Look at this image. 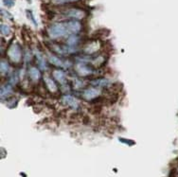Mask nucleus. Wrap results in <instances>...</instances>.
<instances>
[{
	"label": "nucleus",
	"mask_w": 178,
	"mask_h": 177,
	"mask_svg": "<svg viewBox=\"0 0 178 177\" xmlns=\"http://www.w3.org/2000/svg\"><path fill=\"white\" fill-rule=\"evenodd\" d=\"M47 35L50 39L56 40L59 38H63L65 36H69L67 25L64 22H56L51 24L47 28Z\"/></svg>",
	"instance_id": "nucleus-1"
},
{
	"label": "nucleus",
	"mask_w": 178,
	"mask_h": 177,
	"mask_svg": "<svg viewBox=\"0 0 178 177\" xmlns=\"http://www.w3.org/2000/svg\"><path fill=\"white\" fill-rule=\"evenodd\" d=\"M7 54L13 64H19L22 61V47L18 43L12 44L8 48Z\"/></svg>",
	"instance_id": "nucleus-2"
},
{
	"label": "nucleus",
	"mask_w": 178,
	"mask_h": 177,
	"mask_svg": "<svg viewBox=\"0 0 178 177\" xmlns=\"http://www.w3.org/2000/svg\"><path fill=\"white\" fill-rule=\"evenodd\" d=\"M63 14L68 20H82L85 18L86 13L79 8H69L63 12Z\"/></svg>",
	"instance_id": "nucleus-3"
},
{
	"label": "nucleus",
	"mask_w": 178,
	"mask_h": 177,
	"mask_svg": "<svg viewBox=\"0 0 178 177\" xmlns=\"http://www.w3.org/2000/svg\"><path fill=\"white\" fill-rule=\"evenodd\" d=\"M60 100H61V103L63 105L72 109L73 111H77L81 106L80 100L76 97H74L72 95H69V94H66V95L62 96Z\"/></svg>",
	"instance_id": "nucleus-4"
},
{
	"label": "nucleus",
	"mask_w": 178,
	"mask_h": 177,
	"mask_svg": "<svg viewBox=\"0 0 178 177\" xmlns=\"http://www.w3.org/2000/svg\"><path fill=\"white\" fill-rule=\"evenodd\" d=\"M74 70L76 74L80 77H88L90 75L96 74V70H94L91 67H89L85 63H77L74 66Z\"/></svg>",
	"instance_id": "nucleus-5"
},
{
	"label": "nucleus",
	"mask_w": 178,
	"mask_h": 177,
	"mask_svg": "<svg viewBox=\"0 0 178 177\" xmlns=\"http://www.w3.org/2000/svg\"><path fill=\"white\" fill-rule=\"evenodd\" d=\"M101 95V89L91 86L84 90L82 96L83 99L86 101H94Z\"/></svg>",
	"instance_id": "nucleus-6"
},
{
	"label": "nucleus",
	"mask_w": 178,
	"mask_h": 177,
	"mask_svg": "<svg viewBox=\"0 0 178 177\" xmlns=\"http://www.w3.org/2000/svg\"><path fill=\"white\" fill-rule=\"evenodd\" d=\"M65 23L67 25L69 35L79 34L83 29V25L78 20H67V21H65Z\"/></svg>",
	"instance_id": "nucleus-7"
},
{
	"label": "nucleus",
	"mask_w": 178,
	"mask_h": 177,
	"mask_svg": "<svg viewBox=\"0 0 178 177\" xmlns=\"http://www.w3.org/2000/svg\"><path fill=\"white\" fill-rule=\"evenodd\" d=\"M44 83H45V86L46 88V90L52 94L54 93H57L58 92V86L54 81V79H52V77L48 76V75H45L44 76Z\"/></svg>",
	"instance_id": "nucleus-8"
},
{
	"label": "nucleus",
	"mask_w": 178,
	"mask_h": 177,
	"mask_svg": "<svg viewBox=\"0 0 178 177\" xmlns=\"http://www.w3.org/2000/svg\"><path fill=\"white\" fill-rule=\"evenodd\" d=\"M52 76H53V79H54L55 81H57L62 86L67 84V74H66L65 71H63L62 69H55V70H53Z\"/></svg>",
	"instance_id": "nucleus-9"
},
{
	"label": "nucleus",
	"mask_w": 178,
	"mask_h": 177,
	"mask_svg": "<svg viewBox=\"0 0 178 177\" xmlns=\"http://www.w3.org/2000/svg\"><path fill=\"white\" fill-rule=\"evenodd\" d=\"M90 85L100 88V89H105L111 86V82L110 80L106 79V78H98L95 80H92L90 82Z\"/></svg>",
	"instance_id": "nucleus-10"
},
{
	"label": "nucleus",
	"mask_w": 178,
	"mask_h": 177,
	"mask_svg": "<svg viewBox=\"0 0 178 177\" xmlns=\"http://www.w3.org/2000/svg\"><path fill=\"white\" fill-rule=\"evenodd\" d=\"M28 75H29L30 80L32 83H38V82L40 81L41 77H42L40 68H37L36 67H30L29 68Z\"/></svg>",
	"instance_id": "nucleus-11"
},
{
	"label": "nucleus",
	"mask_w": 178,
	"mask_h": 177,
	"mask_svg": "<svg viewBox=\"0 0 178 177\" xmlns=\"http://www.w3.org/2000/svg\"><path fill=\"white\" fill-rule=\"evenodd\" d=\"M35 55H36V62H37L39 68L42 70H46V58H45L44 54L37 49L35 51Z\"/></svg>",
	"instance_id": "nucleus-12"
},
{
	"label": "nucleus",
	"mask_w": 178,
	"mask_h": 177,
	"mask_svg": "<svg viewBox=\"0 0 178 177\" xmlns=\"http://www.w3.org/2000/svg\"><path fill=\"white\" fill-rule=\"evenodd\" d=\"M48 61L49 63L56 67H65V62L63 60H61L60 58L55 56V55H52V54H49L48 55Z\"/></svg>",
	"instance_id": "nucleus-13"
},
{
	"label": "nucleus",
	"mask_w": 178,
	"mask_h": 177,
	"mask_svg": "<svg viewBox=\"0 0 178 177\" xmlns=\"http://www.w3.org/2000/svg\"><path fill=\"white\" fill-rule=\"evenodd\" d=\"M13 93V86L10 84V83H7L6 84H2L1 85V99H4L5 98H9L11 97Z\"/></svg>",
	"instance_id": "nucleus-14"
},
{
	"label": "nucleus",
	"mask_w": 178,
	"mask_h": 177,
	"mask_svg": "<svg viewBox=\"0 0 178 177\" xmlns=\"http://www.w3.org/2000/svg\"><path fill=\"white\" fill-rule=\"evenodd\" d=\"M81 41V38L78 34H73V35H69L67 36V45L68 46H71V47H75L76 46L79 45Z\"/></svg>",
	"instance_id": "nucleus-15"
},
{
	"label": "nucleus",
	"mask_w": 178,
	"mask_h": 177,
	"mask_svg": "<svg viewBox=\"0 0 178 177\" xmlns=\"http://www.w3.org/2000/svg\"><path fill=\"white\" fill-rule=\"evenodd\" d=\"M99 49V46H98V43L97 42H93V43H90V44H86L84 50V52L87 54V55H92L94 54L95 52H97Z\"/></svg>",
	"instance_id": "nucleus-16"
},
{
	"label": "nucleus",
	"mask_w": 178,
	"mask_h": 177,
	"mask_svg": "<svg viewBox=\"0 0 178 177\" xmlns=\"http://www.w3.org/2000/svg\"><path fill=\"white\" fill-rule=\"evenodd\" d=\"M106 60V57L104 55H98L95 58H92L90 60V63L93 67H100L105 63Z\"/></svg>",
	"instance_id": "nucleus-17"
},
{
	"label": "nucleus",
	"mask_w": 178,
	"mask_h": 177,
	"mask_svg": "<svg viewBox=\"0 0 178 177\" xmlns=\"http://www.w3.org/2000/svg\"><path fill=\"white\" fill-rule=\"evenodd\" d=\"M9 70H10L9 63L6 60H4V59H2L1 63H0V72H1L2 75H7Z\"/></svg>",
	"instance_id": "nucleus-18"
},
{
	"label": "nucleus",
	"mask_w": 178,
	"mask_h": 177,
	"mask_svg": "<svg viewBox=\"0 0 178 177\" xmlns=\"http://www.w3.org/2000/svg\"><path fill=\"white\" fill-rule=\"evenodd\" d=\"M0 30H1V34L3 36H9L12 33V29L9 25L1 23V27H0Z\"/></svg>",
	"instance_id": "nucleus-19"
},
{
	"label": "nucleus",
	"mask_w": 178,
	"mask_h": 177,
	"mask_svg": "<svg viewBox=\"0 0 178 177\" xmlns=\"http://www.w3.org/2000/svg\"><path fill=\"white\" fill-rule=\"evenodd\" d=\"M52 4L54 5H66V4H70V3H75L78 2L79 0H50Z\"/></svg>",
	"instance_id": "nucleus-20"
},
{
	"label": "nucleus",
	"mask_w": 178,
	"mask_h": 177,
	"mask_svg": "<svg viewBox=\"0 0 178 177\" xmlns=\"http://www.w3.org/2000/svg\"><path fill=\"white\" fill-rule=\"evenodd\" d=\"M18 80H19V78H18V74H17V72H13V73H12V74L10 75V77H9V81H8V83H10L12 86H13V85H15V84L17 83Z\"/></svg>",
	"instance_id": "nucleus-21"
},
{
	"label": "nucleus",
	"mask_w": 178,
	"mask_h": 177,
	"mask_svg": "<svg viewBox=\"0 0 178 177\" xmlns=\"http://www.w3.org/2000/svg\"><path fill=\"white\" fill-rule=\"evenodd\" d=\"M84 87V82L79 79L74 80V88L75 89H83Z\"/></svg>",
	"instance_id": "nucleus-22"
},
{
	"label": "nucleus",
	"mask_w": 178,
	"mask_h": 177,
	"mask_svg": "<svg viewBox=\"0 0 178 177\" xmlns=\"http://www.w3.org/2000/svg\"><path fill=\"white\" fill-rule=\"evenodd\" d=\"M27 15H28L29 19H30V21L34 24V26L37 27V22H36V20H35V17H34L33 13H32L31 10H27Z\"/></svg>",
	"instance_id": "nucleus-23"
},
{
	"label": "nucleus",
	"mask_w": 178,
	"mask_h": 177,
	"mask_svg": "<svg viewBox=\"0 0 178 177\" xmlns=\"http://www.w3.org/2000/svg\"><path fill=\"white\" fill-rule=\"evenodd\" d=\"M1 15L4 16V17H6L7 19L11 20V21H13V15H12L9 12L5 11V10H3V9H1Z\"/></svg>",
	"instance_id": "nucleus-24"
},
{
	"label": "nucleus",
	"mask_w": 178,
	"mask_h": 177,
	"mask_svg": "<svg viewBox=\"0 0 178 177\" xmlns=\"http://www.w3.org/2000/svg\"><path fill=\"white\" fill-rule=\"evenodd\" d=\"M3 3H4V5H5V6H7V7L11 8V7H13V6L14 5V3H15V0H3Z\"/></svg>",
	"instance_id": "nucleus-25"
},
{
	"label": "nucleus",
	"mask_w": 178,
	"mask_h": 177,
	"mask_svg": "<svg viewBox=\"0 0 178 177\" xmlns=\"http://www.w3.org/2000/svg\"><path fill=\"white\" fill-rule=\"evenodd\" d=\"M120 140L122 142V143H126V144H129V145H134L135 142L133 140H130V139H125V138H120Z\"/></svg>",
	"instance_id": "nucleus-26"
},
{
	"label": "nucleus",
	"mask_w": 178,
	"mask_h": 177,
	"mask_svg": "<svg viewBox=\"0 0 178 177\" xmlns=\"http://www.w3.org/2000/svg\"><path fill=\"white\" fill-rule=\"evenodd\" d=\"M177 173H178V168H177Z\"/></svg>",
	"instance_id": "nucleus-27"
}]
</instances>
